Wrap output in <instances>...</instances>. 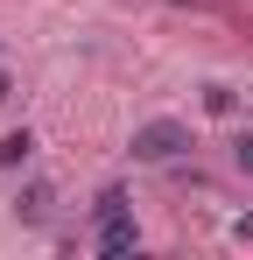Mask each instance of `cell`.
<instances>
[{
    "instance_id": "6da1fadb",
    "label": "cell",
    "mask_w": 253,
    "mask_h": 260,
    "mask_svg": "<svg viewBox=\"0 0 253 260\" xmlns=\"http://www.w3.org/2000/svg\"><path fill=\"white\" fill-rule=\"evenodd\" d=\"M91 246H99L106 260H120V253L141 246V232H134V218H126V190H120V183H106L99 204H91Z\"/></svg>"
},
{
    "instance_id": "7a4b0ae2",
    "label": "cell",
    "mask_w": 253,
    "mask_h": 260,
    "mask_svg": "<svg viewBox=\"0 0 253 260\" xmlns=\"http://www.w3.org/2000/svg\"><path fill=\"white\" fill-rule=\"evenodd\" d=\"M176 155H190V127L183 120H148L134 134V162H176Z\"/></svg>"
},
{
    "instance_id": "3957f363",
    "label": "cell",
    "mask_w": 253,
    "mask_h": 260,
    "mask_svg": "<svg viewBox=\"0 0 253 260\" xmlns=\"http://www.w3.org/2000/svg\"><path fill=\"white\" fill-rule=\"evenodd\" d=\"M28 155H36V134H28V127L0 141V169H28Z\"/></svg>"
},
{
    "instance_id": "277c9868",
    "label": "cell",
    "mask_w": 253,
    "mask_h": 260,
    "mask_svg": "<svg viewBox=\"0 0 253 260\" xmlns=\"http://www.w3.org/2000/svg\"><path fill=\"white\" fill-rule=\"evenodd\" d=\"M14 211H21V218H42V211H49V183H28V197H21Z\"/></svg>"
},
{
    "instance_id": "5b68a950",
    "label": "cell",
    "mask_w": 253,
    "mask_h": 260,
    "mask_svg": "<svg viewBox=\"0 0 253 260\" xmlns=\"http://www.w3.org/2000/svg\"><path fill=\"white\" fill-rule=\"evenodd\" d=\"M204 106H211V113H232V106H239V91H232V85H204Z\"/></svg>"
},
{
    "instance_id": "8992f818",
    "label": "cell",
    "mask_w": 253,
    "mask_h": 260,
    "mask_svg": "<svg viewBox=\"0 0 253 260\" xmlns=\"http://www.w3.org/2000/svg\"><path fill=\"white\" fill-rule=\"evenodd\" d=\"M232 162H239V169H246V176H253V127H246V134H239V141H232Z\"/></svg>"
},
{
    "instance_id": "52a82bcc",
    "label": "cell",
    "mask_w": 253,
    "mask_h": 260,
    "mask_svg": "<svg viewBox=\"0 0 253 260\" xmlns=\"http://www.w3.org/2000/svg\"><path fill=\"white\" fill-rule=\"evenodd\" d=\"M232 239H239V246H253V218H232Z\"/></svg>"
},
{
    "instance_id": "ba28073f",
    "label": "cell",
    "mask_w": 253,
    "mask_h": 260,
    "mask_svg": "<svg viewBox=\"0 0 253 260\" xmlns=\"http://www.w3.org/2000/svg\"><path fill=\"white\" fill-rule=\"evenodd\" d=\"M0 99H7V78H0Z\"/></svg>"
}]
</instances>
